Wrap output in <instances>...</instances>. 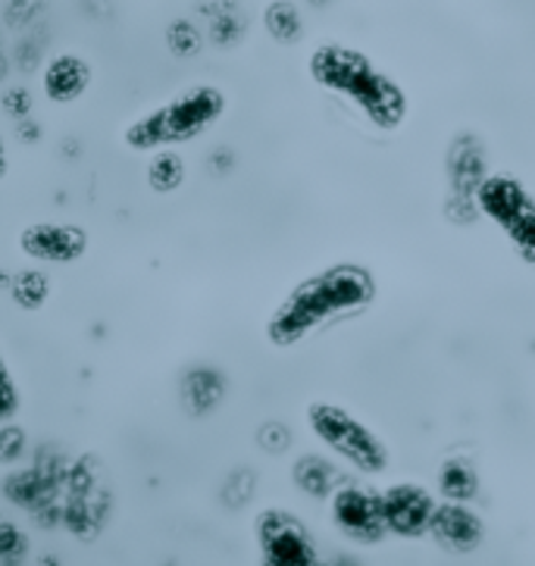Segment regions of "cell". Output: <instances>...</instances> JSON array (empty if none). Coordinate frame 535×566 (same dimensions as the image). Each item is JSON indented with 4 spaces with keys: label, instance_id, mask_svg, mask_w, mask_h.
<instances>
[{
    "label": "cell",
    "instance_id": "cell-1",
    "mask_svg": "<svg viewBox=\"0 0 535 566\" xmlns=\"http://www.w3.org/2000/svg\"><path fill=\"white\" fill-rule=\"evenodd\" d=\"M376 301V279L364 266H333L307 275L279 301L266 319V338L276 347H295L311 332L329 326L342 316L367 311Z\"/></svg>",
    "mask_w": 535,
    "mask_h": 566
},
{
    "label": "cell",
    "instance_id": "cell-2",
    "mask_svg": "<svg viewBox=\"0 0 535 566\" xmlns=\"http://www.w3.org/2000/svg\"><path fill=\"white\" fill-rule=\"evenodd\" d=\"M311 75L319 88L348 97L376 128H398L407 116V94L373 60L348 44H319L311 56Z\"/></svg>",
    "mask_w": 535,
    "mask_h": 566
},
{
    "label": "cell",
    "instance_id": "cell-3",
    "mask_svg": "<svg viewBox=\"0 0 535 566\" xmlns=\"http://www.w3.org/2000/svg\"><path fill=\"white\" fill-rule=\"evenodd\" d=\"M222 113H225V94L217 85H191L176 97H169L157 111L132 119L123 132V142L138 154H157L172 145L195 142L207 128L220 123Z\"/></svg>",
    "mask_w": 535,
    "mask_h": 566
},
{
    "label": "cell",
    "instance_id": "cell-4",
    "mask_svg": "<svg viewBox=\"0 0 535 566\" xmlns=\"http://www.w3.org/2000/svg\"><path fill=\"white\" fill-rule=\"evenodd\" d=\"M307 426L314 429L316 439L345 463H352L354 470L379 475L388 467V444L367 422L357 420L352 410L329 401H314L307 407Z\"/></svg>",
    "mask_w": 535,
    "mask_h": 566
},
{
    "label": "cell",
    "instance_id": "cell-5",
    "mask_svg": "<svg viewBox=\"0 0 535 566\" xmlns=\"http://www.w3.org/2000/svg\"><path fill=\"white\" fill-rule=\"evenodd\" d=\"M476 207L499 226L526 263L535 266V198L517 176H485L476 191Z\"/></svg>",
    "mask_w": 535,
    "mask_h": 566
},
{
    "label": "cell",
    "instance_id": "cell-6",
    "mask_svg": "<svg viewBox=\"0 0 535 566\" xmlns=\"http://www.w3.org/2000/svg\"><path fill=\"white\" fill-rule=\"evenodd\" d=\"M258 545H260V566H316L314 538L307 526L297 520L295 513L266 507L258 516Z\"/></svg>",
    "mask_w": 535,
    "mask_h": 566
},
{
    "label": "cell",
    "instance_id": "cell-7",
    "mask_svg": "<svg viewBox=\"0 0 535 566\" xmlns=\"http://www.w3.org/2000/svg\"><path fill=\"white\" fill-rule=\"evenodd\" d=\"M329 501H333V523L345 538L360 545H376L379 538H386L382 494L360 482H342Z\"/></svg>",
    "mask_w": 535,
    "mask_h": 566
},
{
    "label": "cell",
    "instance_id": "cell-8",
    "mask_svg": "<svg viewBox=\"0 0 535 566\" xmlns=\"http://www.w3.org/2000/svg\"><path fill=\"white\" fill-rule=\"evenodd\" d=\"M382 494V520L386 532L398 538H420L429 532L432 513H436V494L417 485V482H395Z\"/></svg>",
    "mask_w": 535,
    "mask_h": 566
},
{
    "label": "cell",
    "instance_id": "cell-9",
    "mask_svg": "<svg viewBox=\"0 0 535 566\" xmlns=\"http://www.w3.org/2000/svg\"><path fill=\"white\" fill-rule=\"evenodd\" d=\"M19 251L35 263H75L88 251V232L75 222H32L19 232Z\"/></svg>",
    "mask_w": 535,
    "mask_h": 566
},
{
    "label": "cell",
    "instance_id": "cell-10",
    "mask_svg": "<svg viewBox=\"0 0 535 566\" xmlns=\"http://www.w3.org/2000/svg\"><path fill=\"white\" fill-rule=\"evenodd\" d=\"M429 535L451 554H470L482 545L485 538V523L476 511H470L466 504H451L442 501L436 513H432V523H429Z\"/></svg>",
    "mask_w": 535,
    "mask_h": 566
},
{
    "label": "cell",
    "instance_id": "cell-11",
    "mask_svg": "<svg viewBox=\"0 0 535 566\" xmlns=\"http://www.w3.org/2000/svg\"><path fill=\"white\" fill-rule=\"evenodd\" d=\"M94 70L92 63L82 54H73V51H63V54L51 56L41 70V92L44 97L56 104V107H66V104H75L82 94L92 88Z\"/></svg>",
    "mask_w": 535,
    "mask_h": 566
},
{
    "label": "cell",
    "instance_id": "cell-12",
    "mask_svg": "<svg viewBox=\"0 0 535 566\" xmlns=\"http://www.w3.org/2000/svg\"><path fill=\"white\" fill-rule=\"evenodd\" d=\"M222 395H225V379H222L217 369L198 366V369H191V373L185 376L182 401L191 413L201 417V413L217 410V403L222 401Z\"/></svg>",
    "mask_w": 535,
    "mask_h": 566
},
{
    "label": "cell",
    "instance_id": "cell-13",
    "mask_svg": "<svg viewBox=\"0 0 535 566\" xmlns=\"http://www.w3.org/2000/svg\"><path fill=\"white\" fill-rule=\"evenodd\" d=\"M292 475H295L297 489L304 494H311V497H333L335 489L342 485L333 463L319 454L297 457L295 467H292Z\"/></svg>",
    "mask_w": 535,
    "mask_h": 566
},
{
    "label": "cell",
    "instance_id": "cell-14",
    "mask_svg": "<svg viewBox=\"0 0 535 566\" xmlns=\"http://www.w3.org/2000/svg\"><path fill=\"white\" fill-rule=\"evenodd\" d=\"M439 492L451 504H466V501H473V494L480 492V479L463 457H451L439 470Z\"/></svg>",
    "mask_w": 535,
    "mask_h": 566
},
{
    "label": "cell",
    "instance_id": "cell-15",
    "mask_svg": "<svg viewBox=\"0 0 535 566\" xmlns=\"http://www.w3.org/2000/svg\"><path fill=\"white\" fill-rule=\"evenodd\" d=\"M185 160L179 150H157V154H150L148 160V188L150 191H157V195H172V191H179L185 182Z\"/></svg>",
    "mask_w": 535,
    "mask_h": 566
},
{
    "label": "cell",
    "instance_id": "cell-16",
    "mask_svg": "<svg viewBox=\"0 0 535 566\" xmlns=\"http://www.w3.org/2000/svg\"><path fill=\"white\" fill-rule=\"evenodd\" d=\"M10 294L22 311H41L44 301L51 297V279L41 270H22V273L13 275Z\"/></svg>",
    "mask_w": 535,
    "mask_h": 566
},
{
    "label": "cell",
    "instance_id": "cell-17",
    "mask_svg": "<svg viewBox=\"0 0 535 566\" xmlns=\"http://www.w3.org/2000/svg\"><path fill=\"white\" fill-rule=\"evenodd\" d=\"M266 29L273 32V38L279 41H295L301 35V17H297L295 7H285V3H276L266 10Z\"/></svg>",
    "mask_w": 535,
    "mask_h": 566
},
{
    "label": "cell",
    "instance_id": "cell-18",
    "mask_svg": "<svg viewBox=\"0 0 535 566\" xmlns=\"http://www.w3.org/2000/svg\"><path fill=\"white\" fill-rule=\"evenodd\" d=\"M167 44L172 48V54H179V56L198 54V51H201V32H198V25H195V22H188V19H176V22L169 25Z\"/></svg>",
    "mask_w": 535,
    "mask_h": 566
},
{
    "label": "cell",
    "instance_id": "cell-19",
    "mask_svg": "<svg viewBox=\"0 0 535 566\" xmlns=\"http://www.w3.org/2000/svg\"><path fill=\"white\" fill-rule=\"evenodd\" d=\"M19 403H22L19 385L13 379V369L3 360V350H0V426H7V422L17 417Z\"/></svg>",
    "mask_w": 535,
    "mask_h": 566
},
{
    "label": "cell",
    "instance_id": "cell-20",
    "mask_svg": "<svg viewBox=\"0 0 535 566\" xmlns=\"http://www.w3.org/2000/svg\"><path fill=\"white\" fill-rule=\"evenodd\" d=\"M25 451V432L19 426H0V460L10 463V460H19Z\"/></svg>",
    "mask_w": 535,
    "mask_h": 566
},
{
    "label": "cell",
    "instance_id": "cell-21",
    "mask_svg": "<svg viewBox=\"0 0 535 566\" xmlns=\"http://www.w3.org/2000/svg\"><path fill=\"white\" fill-rule=\"evenodd\" d=\"M25 551V535L13 526V523H0V557L10 560Z\"/></svg>",
    "mask_w": 535,
    "mask_h": 566
},
{
    "label": "cell",
    "instance_id": "cell-22",
    "mask_svg": "<svg viewBox=\"0 0 535 566\" xmlns=\"http://www.w3.org/2000/svg\"><path fill=\"white\" fill-rule=\"evenodd\" d=\"M3 104H7V113H10V116H29V107H32L29 92H22V88H13V92L3 97Z\"/></svg>",
    "mask_w": 535,
    "mask_h": 566
},
{
    "label": "cell",
    "instance_id": "cell-23",
    "mask_svg": "<svg viewBox=\"0 0 535 566\" xmlns=\"http://www.w3.org/2000/svg\"><path fill=\"white\" fill-rule=\"evenodd\" d=\"M0 157H3V142H0Z\"/></svg>",
    "mask_w": 535,
    "mask_h": 566
},
{
    "label": "cell",
    "instance_id": "cell-24",
    "mask_svg": "<svg viewBox=\"0 0 535 566\" xmlns=\"http://www.w3.org/2000/svg\"><path fill=\"white\" fill-rule=\"evenodd\" d=\"M316 566H326V564H323V560H319V564H316Z\"/></svg>",
    "mask_w": 535,
    "mask_h": 566
}]
</instances>
